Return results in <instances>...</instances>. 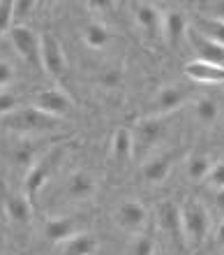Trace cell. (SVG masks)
Returning a JSON list of instances; mask_svg holds the SVG:
<instances>
[{
    "label": "cell",
    "mask_w": 224,
    "mask_h": 255,
    "mask_svg": "<svg viewBox=\"0 0 224 255\" xmlns=\"http://www.w3.org/2000/svg\"><path fill=\"white\" fill-rule=\"evenodd\" d=\"M60 119H53V116L40 112L37 107H19L16 112L7 114L0 119V128L2 130H9V132H19V134H35V132H49V130H56L58 128Z\"/></svg>",
    "instance_id": "cell-1"
},
{
    "label": "cell",
    "mask_w": 224,
    "mask_h": 255,
    "mask_svg": "<svg viewBox=\"0 0 224 255\" xmlns=\"http://www.w3.org/2000/svg\"><path fill=\"white\" fill-rule=\"evenodd\" d=\"M63 155H65V144L51 146L44 155H42L40 160H35L33 167L28 169L23 186H26V197H28L30 202L37 197V193L42 190V186L49 181V176H51L53 172L58 169V162L63 160Z\"/></svg>",
    "instance_id": "cell-2"
},
{
    "label": "cell",
    "mask_w": 224,
    "mask_h": 255,
    "mask_svg": "<svg viewBox=\"0 0 224 255\" xmlns=\"http://www.w3.org/2000/svg\"><path fill=\"white\" fill-rule=\"evenodd\" d=\"M180 228L185 239L192 244H201L208 235V211L199 200H190L180 209Z\"/></svg>",
    "instance_id": "cell-3"
},
{
    "label": "cell",
    "mask_w": 224,
    "mask_h": 255,
    "mask_svg": "<svg viewBox=\"0 0 224 255\" xmlns=\"http://www.w3.org/2000/svg\"><path fill=\"white\" fill-rule=\"evenodd\" d=\"M40 58H42V67L46 74H51L53 79H58L65 74V51L63 44L58 42V37H53L51 33H42L40 35Z\"/></svg>",
    "instance_id": "cell-4"
},
{
    "label": "cell",
    "mask_w": 224,
    "mask_h": 255,
    "mask_svg": "<svg viewBox=\"0 0 224 255\" xmlns=\"http://www.w3.org/2000/svg\"><path fill=\"white\" fill-rule=\"evenodd\" d=\"M9 40H12L14 49L21 54V58L33 67H40L42 65V58H40V35L35 33L33 28L28 26H12L9 30Z\"/></svg>",
    "instance_id": "cell-5"
},
{
    "label": "cell",
    "mask_w": 224,
    "mask_h": 255,
    "mask_svg": "<svg viewBox=\"0 0 224 255\" xmlns=\"http://www.w3.org/2000/svg\"><path fill=\"white\" fill-rule=\"evenodd\" d=\"M164 134H166L164 116H146V119H139L132 126L134 148H139V151L150 148L152 144H157Z\"/></svg>",
    "instance_id": "cell-6"
},
{
    "label": "cell",
    "mask_w": 224,
    "mask_h": 255,
    "mask_svg": "<svg viewBox=\"0 0 224 255\" xmlns=\"http://www.w3.org/2000/svg\"><path fill=\"white\" fill-rule=\"evenodd\" d=\"M190 98V91L185 86H178V84H169V86H162L157 91V95L152 98V105H150V114L148 116H166L180 109L187 102Z\"/></svg>",
    "instance_id": "cell-7"
},
{
    "label": "cell",
    "mask_w": 224,
    "mask_h": 255,
    "mask_svg": "<svg viewBox=\"0 0 224 255\" xmlns=\"http://www.w3.org/2000/svg\"><path fill=\"white\" fill-rule=\"evenodd\" d=\"M33 107H37L40 112L53 116V119H63V116L70 114V109H72V100H70L63 91H58V88H49V91H40V93H35Z\"/></svg>",
    "instance_id": "cell-8"
},
{
    "label": "cell",
    "mask_w": 224,
    "mask_h": 255,
    "mask_svg": "<svg viewBox=\"0 0 224 255\" xmlns=\"http://www.w3.org/2000/svg\"><path fill=\"white\" fill-rule=\"evenodd\" d=\"M81 232H83V225L76 216H53L44 223V237L53 244H63Z\"/></svg>",
    "instance_id": "cell-9"
},
{
    "label": "cell",
    "mask_w": 224,
    "mask_h": 255,
    "mask_svg": "<svg viewBox=\"0 0 224 255\" xmlns=\"http://www.w3.org/2000/svg\"><path fill=\"white\" fill-rule=\"evenodd\" d=\"M0 197H2V207H5V214L9 221L14 223H30L33 218V204L26 195L21 193H12V190L0 183Z\"/></svg>",
    "instance_id": "cell-10"
},
{
    "label": "cell",
    "mask_w": 224,
    "mask_h": 255,
    "mask_svg": "<svg viewBox=\"0 0 224 255\" xmlns=\"http://www.w3.org/2000/svg\"><path fill=\"white\" fill-rule=\"evenodd\" d=\"M95 193H97V179L90 172H83V169L74 172L65 181V188H63V195L72 202H86Z\"/></svg>",
    "instance_id": "cell-11"
},
{
    "label": "cell",
    "mask_w": 224,
    "mask_h": 255,
    "mask_svg": "<svg viewBox=\"0 0 224 255\" xmlns=\"http://www.w3.org/2000/svg\"><path fill=\"white\" fill-rule=\"evenodd\" d=\"M148 221V211L139 200H125L116 209V223L127 232H139Z\"/></svg>",
    "instance_id": "cell-12"
},
{
    "label": "cell",
    "mask_w": 224,
    "mask_h": 255,
    "mask_svg": "<svg viewBox=\"0 0 224 255\" xmlns=\"http://www.w3.org/2000/svg\"><path fill=\"white\" fill-rule=\"evenodd\" d=\"M187 37H190L194 51L199 54V61H206V63H213V65H218V67H224V47H220V44L211 42L208 37H204L197 28H187Z\"/></svg>",
    "instance_id": "cell-13"
},
{
    "label": "cell",
    "mask_w": 224,
    "mask_h": 255,
    "mask_svg": "<svg viewBox=\"0 0 224 255\" xmlns=\"http://www.w3.org/2000/svg\"><path fill=\"white\" fill-rule=\"evenodd\" d=\"M134 21L137 26L150 37H157L162 33V14L150 2H137L134 5Z\"/></svg>",
    "instance_id": "cell-14"
},
{
    "label": "cell",
    "mask_w": 224,
    "mask_h": 255,
    "mask_svg": "<svg viewBox=\"0 0 224 255\" xmlns=\"http://www.w3.org/2000/svg\"><path fill=\"white\" fill-rule=\"evenodd\" d=\"M176 162V153H162L152 155L150 160L144 162V179L148 183H162L171 174V167Z\"/></svg>",
    "instance_id": "cell-15"
},
{
    "label": "cell",
    "mask_w": 224,
    "mask_h": 255,
    "mask_svg": "<svg viewBox=\"0 0 224 255\" xmlns=\"http://www.w3.org/2000/svg\"><path fill=\"white\" fill-rule=\"evenodd\" d=\"M185 74L199 84H224V67L206 61H192L185 65Z\"/></svg>",
    "instance_id": "cell-16"
},
{
    "label": "cell",
    "mask_w": 224,
    "mask_h": 255,
    "mask_svg": "<svg viewBox=\"0 0 224 255\" xmlns=\"http://www.w3.org/2000/svg\"><path fill=\"white\" fill-rule=\"evenodd\" d=\"M187 19H185L183 12H176V9H169L166 14H162V33H164L166 42L176 47L180 40H183V35L187 33Z\"/></svg>",
    "instance_id": "cell-17"
},
{
    "label": "cell",
    "mask_w": 224,
    "mask_h": 255,
    "mask_svg": "<svg viewBox=\"0 0 224 255\" xmlns=\"http://www.w3.org/2000/svg\"><path fill=\"white\" fill-rule=\"evenodd\" d=\"M157 223H159V228L164 230V232L178 237L180 232H183V228H180V209H178V204L171 202V200L159 202L157 204Z\"/></svg>",
    "instance_id": "cell-18"
},
{
    "label": "cell",
    "mask_w": 224,
    "mask_h": 255,
    "mask_svg": "<svg viewBox=\"0 0 224 255\" xmlns=\"http://www.w3.org/2000/svg\"><path fill=\"white\" fill-rule=\"evenodd\" d=\"M95 251H97V239L88 232H81V235L58 244V255H92Z\"/></svg>",
    "instance_id": "cell-19"
},
{
    "label": "cell",
    "mask_w": 224,
    "mask_h": 255,
    "mask_svg": "<svg viewBox=\"0 0 224 255\" xmlns=\"http://www.w3.org/2000/svg\"><path fill=\"white\" fill-rule=\"evenodd\" d=\"M134 155V139L130 128H118L111 139V158L116 162H127Z\"/></svg>",
    "instance_id": "cell-20"
},
{
    "label": "cell",
    "mask_w": 224,
    "mask_h": 255,
    "mask_svg": "<svg viewBox=\"0 0 224 255\" xmlns=\"http://www.w3.org/2000/svg\"><path fill=\"white\" fill-rule=\"evenodd\" d=\"M111 40V33H109V28L104 23H99V21H92L88 23L86 30H83V42H86L90 49H102L109 44Z\"/></svg>",
    "instance_id": "cell-21"
},
{
    "label": "cell",
    "mask_w": 224,
    "mask_h": 255,
    "mask_svg": "<svg viewBox=\"0 0 224 255\" xmlns=\"http://www.w3.org/2000/svg\"><path fill=\"white\" fill-rule=\"evenodd\" d=\"M197 30L204 37H208L211 42L224 47V21H218V19H206V16H199L197 19Z\"/></svg>",
    "instance_id": "cell-22"
},
{
    "label": "cell",
    "mask_w": 224,
    "mask_h": 255,
    "mask_svg": "<svg viewBox=\"0 0 224 255\" xmlns=\"http://www.w3.org/2000/svg\"><path fill=\"white\" fill-rule=\"evenodd\" d=\"M213 162L208 155L204 153H194L187 158V176H190L192 181H201V179H206L208 176V172H211Z\"/></svg>",
    "instance_id": "cell-23"
},
{
    "label": "cell",
    "mask_w": 224,
    "mask_h": 255,
    "mask_svg": "<svg viewBox=\"0 0 224 255\" xmlns=\"http://www.w3.org/2000/svg\"><path fill=\"white\" fill-rule=\"evenodd\" d=\"M194 116H197L204 126L215 123V121H218V116H220L218 102L211 100V98H201V100H197V102H194Z\"/></svg>",
    "instance_id": "cell-24"
},
{
    "label": "cell",
    "mask_w": 224,
    "mask_h": 255,
    "mask_svg": "<svg viewBox=\"0 0 224 255\" xmlns=\"http://www.w3.org/2000/svg\"><path fill=\"white\" fill-rule=\"evenodd\" d=\"M130 255H155V239L150 235H137L130 244Z\"/></svg>",
    "instance_id": "cell-25"
},
{
    "label": "cell",
    "mask_w": 224,
    "mask_h": 255,
    "mask_svg": "<svg viewBox=\"0 0 224 255\" xmlns=\"http://www.w3.org/2000/svg\"><path fill=\"white\" fill-rule=\"evenodd\" d=\"M21 105L19 95H14L12 91H0V119L7 114H12V112H16Z\"/></svg>",
    "instance_id": "cell-26"
},
{
    "label": "cell",
    "mask_w": 224,
    "mask_h": 255,
    "mask_svg": "<svg viewBox=\"0 0 224 255\" xmlns=\"http://www.w3.org/2000/svg\"><path fill=\"white\" fill-rule=\"evenodd\" d=\"M35 146L33 141H21L16 151H14V160L19 162V165H35Z\"/></svg>",
    "instance_id": "cell-27"
},
{
    "label": "cell",
    "mask_w": 224,
    "mask_h": 255,
    "mask_svg": "<svg viewBox=\"0 0 224 255\" xmlns=\"http://www.w3.org/2000/svg\"><path fill=\"white\" fill-rule=\"evenodd\" d=\"M12 21H14V2L5 0V2H0V35L12 30Z\"/></svg>",
    "instance_id": "cell-28"
},
{
    "label": "cell",
    "mask_w": 224,
    "mask_h": 255,
    "mask_svg": "<svg viewBox=\"0 0 224 255\" xmlns=\"http://www.w3.org/2000/svg\"><path fill=\"white\" fill-rule=\"evenodd\" d=\"M206 181L211 183L213 188H218V190L224 188V160L213 165L211 172H208V176H206Z\"/></svg>",
    "instance_id": "cell-29"
},
{
    "label": "cell",
    "mask_w": 224,
    "mask_h": 255,
    "mask_svg": "<svg viewBox=\"0 0 224 255\" xmlns=\"http://www.w3.org/2000/svg\"><path fill=\"white\" fill-rule=\"evenodd\" d=\"M199 9L206 12V14H201V16H206V19L224 21V2H201Z\"/></svg>",
    "instance_id": "cell-30"
},
{
    "label": "cell",
    "mask_w": 224,
    "mask_h": 255,
    "mask_svg": "<svg viewBox=\"0 0 224 255\" xmlns=\"http://www.w3.org/2000/svg\"><path fill=\"white\" fill-rule=\"evenodd\" d=\"M35 7H37L35 0H21V2H14V16L26 19V16H30V12H33Z\"/></svg>",
    "instance_id": "cell-31"
},
{
    "label": "cell",
    "mask_w": 224,
    "mask_h": 255,
    "mask_svg": "<svg viewBox=\"0 0 224 255\" xmlns=\"http://www.w3.org/2000/svg\"><path fill=\"white\" fill-rule=\"evenodd\" d=\"M14 81V67L0 58V86H9Z\"/></svg>",
    "instance_id": "cell-32"
},
{
    "label": "cell",
    "mask_w": 224,
    "mask_h": 255,
    "mask_svg": "<svg viewBox=\"0 0 224 255\" xmlns=\"http://www.w3.org/2000/svg\"><path fill=\"white\" fill-rule=\"evenodd\" d=\"M120 79H123V74H120V70H106L102 77H99V81L104 84L106 88H113V86H118Z\"/></svg>",
    "instance_id": "cell-33"
},
{
    "label": "cell",
    "mask_w": 224,
    "mask_h": 255,
    "mask_svg": "<svg viewBox=\"0 0 224 255\" xmlns=\"http://www.w3.org/2000/svg\"><path fill=\"white\" fill-rule=\"evenodd\" d=\"M215 202H218V209L224 214V188H222V190H218V197H215Z\"/></svg>",
    "instance_id": "cell-34"
},
{
    "label": "cell",
    "mask_w": 224,
    "mask_h": 255,
    "mask_svg": "<svg viewBox=\"0 0 224 255\" xmlns=\"http://www.w3.org/2000/svg\"><path fill=\"white\" fill-rule=\"evenodd\" d=\"M218 242L224 244V218H222V223H220V228H218Z\"/></svg>",
    "instance_id": "cell-35"
},
{
    "label": "cell",
    "mask_w": 224,
    "mask_h": 255,
    "mask_svg": "<svg viewBox=\"0 0 224 255\" xmlns=\"http://www.w3.org/2000/svg\"><path fill=\"white\" fill-rule=\"evenodd\" d=\"M159 255H162V253H159Z\"/></svg>",
    "instance_id": "cell-36"
}]
</instances>
